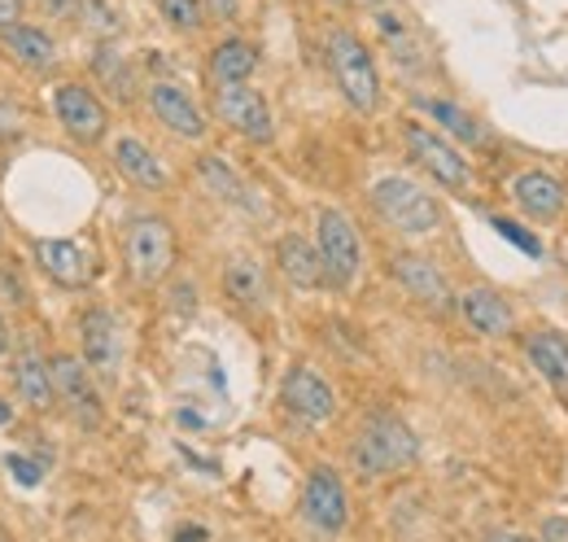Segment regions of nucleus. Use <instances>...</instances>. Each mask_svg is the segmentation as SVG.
<instances>
[{"label":"nucleus","mask_w":568,"mask_h":542,"mask_svg":"<svg viewBox=\"0 0 568 542\" xmlns=\"http://www.w3.org/2000/svg\"><path fill=\"white\" fill-rule=\"evenodd\" d=\"M342 4H351V0H342Z\"/></svg>","instance_id":"43"},{"label":"nucleus","mask_w":568,"mask_h":542,"mask_svg":"<svg viewBox=\"0 0 568 542\" xmlns=\"http://www.w3.org/2000/svg\"><path fill=\"white\" fill-rule=\"evenodd\" d=\"M372 210L403 237H433L442 228V205L407 175H381L372 184Z\"/></svg>","instance_id":"3"},{"label":"nucleus","mask_w":568,"mask_h":542,"mask_svg":"<svg viewBox=\"0 0 568 542\" xmlns=\"http://www.w3.org/2000/svg\"><path fill=\"white\" fill-rule=\"evenodd\" d=\"M376 31H381L385 49L394 53V62H398L403 70H425L428 67L425 44H420V36H416V27H412V18H407L403 9H394V4L376 9Z\"/></svg>","instance_id":"23"},{"label":"nucleus","mask_w":568,"mask_h":542,"mask_svg":"<svg viewBox=\"0 0 568 542\" xmlns=\"http://www.w3.org/2000/svg\"><path fill=\"white\" fill-rule=\"evenodd\" d=\"M455 307H459L464 324H468L477 338H507V333L516 329V311H511V302H507L498 289H486V284L464 289V293L455 298Z\"/></svg>","instance_id":"17"},{"label":"nucleus","mask_w":568,"mask_h":542,"mask_svg":"<svg viewBox=\"0 0 568 542\" xmlns=\"http://www.w3.org/2000/svg\"><path fill=\"white\" fill-rule=\"evenodd\" d=\"M538 542H568V516H547L538 530Z\"/></svg>","instance_id":"35"},{"label":"nucleus","mask_w":568,"mask_h":542,"mask_svg":"<svg viewBox=\"0 0 568 542\" xmlns=\"http://www.w3.org/2000/svg\"><path fill=\"white\" fill-rule=\"evenodd\" d=\"M416 106H420L425 114H433V119H437L446 132L455 136V140H464V144H481V140H486V128H481V123H477L468 110H459L455 101H442V97H420Z\"/></svg>","instance_id":"28"},{"label":"nucleus","mask_w":568,"mask_h":542,"mask_svg":"<svg viewBox=\"0 0 568 542\" xmlns=\"http://www.w3.org/2000/svg\"><path fill=\"white\" fill-rule=\"evenodd\" d=\"M315 250H320V263L328 271L333 289L355 284L358 271H363V245H358V232L346 210H337V205L315 210Z\"/></svg>","instance_id":"5"},{"label":"nucleus","mask_w":568,"mask_h":542,"mask_svg":"<svg viewBox=\"0 0 568 542\" xmlns=\"http://www.w3.org/2000/svg\"><path fill=\"white\" fill-rule=\"evenodd\" d=\"M214 119L236 132L250 144H272L276 140V119H272V106L258 88L250 83H223L214 88Z\"/></svg>","instance_id":"9"},{"label":"nucleus","mask_w":568,"mask_h":542,"mask_svg":"<svg viewBox=\"0 0 568 542\" xmlns=\"http://www.w3.org/2000/svg\"><path fill=\"white\" fill-rule=\"evenodd\" d=\"M36 263L40 271L58 284V289H88L92 284V275H97V263H92V254L79 245V241H62V237H44V241H36Z\"/></svg>","instance_id":"15"},{"label":"nucleus","mask_w":568,"mask_h":542,"mask_svg":"<svg viewBox=\"0 0 568 542\" xmlns=\"http://www.w3.org/2000/svg\"><path fill=\"white\" fill-rule=\"evenodd\" d=\"M302 516L320 530V534H342L351 525V494L337 469L315 464L302 485Z\"/></svg>","instance_id":"11"},{"label":"nucleus","mask_w":568,"mask_h":542,"mask_svg":"<svg viewBox=\"0 0 568 542\" xmlns=\"http://www.w3.org/2000/svg\"><path fill=\"white\" fill-rule=\"evenodd\" d=\"M197 180H202V189L211 193V198H219V202L227 205H254L250 202V189H245V180L219 158V153H202L197 158Z\"/></svg>","instance_id":"26"},{"label":"nucleus","mask_w":568,"mask_h":542,"mask_svg":"<svg viewBox=\"0 0 568 542\" xmlns=\"http://www.w3.org/2000/svg\"><path fill=\"white\" fill-rule=\"evenodd\" d=\"M254 70H258V49H254L250 40H241V36L219 40V44L211 49L214 88H223V83H250Z\"/></svg>","instance_id":"25"},{"label":"nucleus","mask_w":568,"mask_h":542,"mask_svg":"<svg viewBox=\"0 0 568 542\" xmlns=\"http://www.w3.org/2000/svg\"><path fill=\"white\" fill-rule=\"evenodd\" d=\"M389 275L398 280V289L407 298H416L420 307H428L433 315H446L455 307V293H450V280L442 275V268L425 259V254H412V250H398L389 259Z\"/></svg>","instance_id":"13"},{"label":"nucleus","mask_w":568,"mask_h":542,"mask_svg":"<svg viewBox=\"0 0 568 542\" xmlns=\"http://www.w3.org/2000/svg\"><path fill=\"white\" fill-rule=\"evenodd\" d=\"M420 460V438L412 433V424L394 411H372L358 424L355 442H351V469L363 481L376 476H394L403 469H412Z\"/></svg>","instance_id":"1"},{"label":"nucleus","mask_w":568,"mask_h":542,"mask_svg":"<svg viewBox=\"0 0 568 542\" xmlns=\"http://www.w3.org/2000/svg\"><path fill=\"white\" fill-rule=\"evenodd\" d=\"M511 198H516V205H520L529 219H538V223L560 219L568 205L565 184H560L551 171H520V175L511 180Z\"/></svg>","instance_id":"18"},{"label":"nucleus","mask_w":568,"mask_h":542,"mask_svg":"<svg viewBox=\"0 0 568 542\" xmlns=\"http://www.w3.org/2000/svg\"><path fill=\"white\" fill-rule=\"evenodd\" d=\"M495 228H498V232H503V237H507V241H516V245H520L525 254H534V259L542 254V245H538V241H534L529 232H520L516 223H507V219H495Z\"/></svg>","instance_id":"32"},{"label":"nucleus","mask_w":568,"mask_h":542,"mask_svg":"<svg viewBox=\"0 0 568 542\" xmlns=\"http://www.w3.org/2000/svg\"><path fill=\"white\" fill-rule=\"evenodd\" d=\"M9 469L18 473V481H27V485H36V481H40V469H36V464H27V460H18V455H9Z\"/></svg>","instance_id":"37"},{"label":"nucleus","mask_w":568,"mask_h":542,"mask_svg":"<svg viewBox=\"0 0 568 542\" xmlns=\"http://www.w3.org/2000/svg\"><path fill=\"white\" fill-rule=\"evenodd\" d=\"M4 420H9V406L0 403V424H4Z\"/></svg>","instance_id":"41"},{"label":"nucleus","mask_w":568,"mask_h":542,"mask_svg":"<svg viewBox=\"0 0 568 542\" xmlns=\"http://www.w3.org/2000/svg\"><path fill=\"white\" fill-rule=\"evenodd\" d=\"M92 74H97V83L110 88L114 101H132V97H136V70H132V62H128L114 44H97V53H92Z\"/></svg>","instance_id":"27"},{"label":"nucleus","mask_w":568,"mask_h":542,"mask_svg":"<svg viewBox=\"0 0 568 542\" xmlns=\"http://www.w3.org/2000/svg\"><path fill=\"white\" fill-rule=\"evenodd\" d=\"M0 49H4L9 62H18V67L27 70L58 67V40L44 27H36V22H18V27L0 31Z\"/></svg>","instance_id":"22"},{"label":"nucleus","mask_w":568,"mask_h":542,"mask_svg":"<svg viewBox=\"0 0 568 542\" xmlns=\"http://www.w3.org/2000/svg\"><path fill=\"white\" fill-rule=\"evenodd\" d=\"M110 158H114L119 175H123V180H132L136 189L162 193V189L171 184V171L162 167V158L144 144L141 136H119V140H114V149H110Z\"/></svg>","instance_id":"19"},{"label":"nucleus","mask_w":568,"mask_h":542,"mask_svg":"<svg viewBox=\"0 0 568 542\" xmlns=\"http://www.w3.org/2000/svg\"><path fill=\"white\" fill-rule=\"evenodd\" d=\"M525 354L529 363L538 368V377L551 385V390H565L568 394V338L560 329H538L525 338Z\"/></svg>","instance_id":"24"},{"label":"nucleus","mask_w":568,"mask_h":542,"mask_svg":"<svg viewBox=\"0 0 568 542\" xmlns=\"http://www.w3.org/2000/svg\"><path fill=\"white\" fill-rule=\"evenodd\" d=\"M175 542H206V530H202V525H184V530L175 534Z\"/></svg>","instance_id":"39"},{"label":"nucleus","mask_w":568,"mask_h":542,"mask_svg":"<svg viewBox=\"0 0 568 542\" xmlns=\"http://www.w3.org/2000/svg\"><path fill=\"white\" fill-rule=\"evenodd\" d=\"M101 44H110L119 31H123V13L110 4V0H83V18H79Z\"/></svg>","instance_id":"29"},{"label":"nucleus","mask_w":568,"mask_h":542,"mask_svg":"<svg viewBox=\"0 0 568 542\" xmlns=\"http://www.w3.org/2000/svg\"><path fill=\"white\" fill-rule=\"evenodd\" d=\"M158 9H162V22L184 36L202 31V22H206V0H158Z\"/></svg>","instance_id":"30"},{"label":"nucleus","mask_w":568,"mask_h":542,"mask_svg":"<svg viewBox=\"0 0 568 542\" xmlns=\"http://www.w3.org/2000/svg\"><path fill=\"white\" fill-rule=\"evenodd\" d=\"M123 263L141 289L162 284L175 268V228L162 214H136L123 232Z\"/></svg>","instance_id":"4"},{"label":"nucleus","mask_w":568,"mask_h":542,"mask_svg":"<svg viewBox=\"0 0 568 542\" xmlns=\"http://www.w3.org/2000/svg\"><path fill=\"white\" fill-rule=\"evenodd\" d=\"M27 4H36L40 13L62 18V22H79L83 18V0H27Z\"/></svg>","instance_id":"31"},{"label":"nucleus","mask_w":568,"mask_h":542,"mask_svg":"<svg viewBox=\"0 0 568 542\" xmlns=\"http://www.w3.org/2000/svg\"><path fill=\"white\" fill-rule=\"evenodd\" d=\"M79 359L101 385H119L123 377V329L110 307H88L79 315Z\"/></svg>","instance_id":"8"},{"label":"nucleus","mask_w":568,"mask_h":542,"mask_svg":"<svg viewBox=\"0 0 568 542\" xmlns=\"http://www.w3.org/2000/svg\"><path fill=\"white\" fill-rule=\"evenodd\" d=\"M13 350V333H9V324H4V315H0V359Z\"/></svg>","instance_id":"40"},{"label":"nucleus","mask_w":568,"mask_h":542,"mask_svg":"<svg viewBox=\"0 0 568 542\" xmlns=\"http://www.w3.org/2000/svg\"><path fill=\"white\" fill-rule=\"evenodd\" d=\"M0 289L9 293V302H13V307H27V284H22V275H18V271L0 268Z\"/></svg>","instance_id":"33"},{"label":"nucleus","mask_w":568,"mask_h":542,"mask_svg":"<svg viewBox=\"0 0 568 542\" xmlns=\"http://www.w3.org/2000/svg\"><path fill=\"white\" fill-rule=\"evenodd\" d=\"M49 368H53L58 406H67V415L79 429L97 433L101 420H105V403H101V390H97V377L88 372V363L71 350H58V354H49Z\"/></svg>","instance_id":"6"},{"label":"nucleus","mask_w":568,"mask_h":542,"mask_svg":"<svg viewBox=\"0 0 568 542\" xmlns=\"http://www.w3.org/2000/svg\"><path fill=\"white\" fill-rule=\"evenodd\" d=\"M324 58H328V70H333V83L351 101V110L376 114V106H381V70H376L372 49L358 40L351 27H333L324 36Z\"/></svg>","instance_id":"2"},{"label":"nucleus","mask_w":568,"mask_h":542,"mask_svg":"<svg viewBox=\"0 0 568 542\" xmlns=\"http://www.w3.org/2000/svg\"><path fill=\"white\" fill-rule=\"evenodd\" d=\"M403 144H407L412 162H416L425 175H433V184H442L446 193H468L473 167H468V158H464L446 136H437L433 128H425V123H403Z\"/></svg>","instance_id":"7"},{"label":"nucleus","mask_w":568,"mask_h":542,"mask_svg":"<svg viewBox=\"0 0 568 542\" xmlns=\"http://www.w3.org/2000/svg\"><path fill=\"white\" fill-rule=\"evenodd\" d=\"M276 268L293 289H324L328 271L320 263V250L302 237V232H284L276 241Z\"/></svg>","instance_id":"20"},{"label":"nucleus","mask_w":568,"mask_h":542,"mask_svg":"<svg viewBox=\"0 0 568 542\" xmlns=\"http://www.w3.org/2000/svg\"><path fill=\"white\" fill-rule=\"evenodd\" d=\"M0 245H4V223H0Z\"/></svg>","instance_id":"42"},{"label":"nucleus","mask_w":568,"mask_h":542,"mask_svg":"<svg viewBox=\"0 0 568 542\" xmlns=\"http://www.w3.org/2000/svg\"><path fill=\"white\" fill-rule=\"evenodd\" d=\"M223 293L241 307V311H263L272 302V284H267V271L258 259L250 254H232L223 263Z\"/></svg>","instance_id":"21"},{"label":"nucleus","mask_w":568,"mask_h":542,"mask_svg":"<svg viewBox=\"0 0 568 542\" xmlns=\"http://www.w3.org/2000/svg\"><path fill=\"white\" fill-rule=\"evenodd\" d=\"M281 403L288 406L297 420H306V424H324V420L337 415V390H333L315 368L297 363V368L284 372Z\"/></svg>","instance_id":"14"},{"label":"nucleus","mask_w":568,"mask_h":542,"mask_svg":"<svg viewBox=\"0 0 568 542\" xmlns=\"http://www.w3.org/2000/svg\"><path fill=\"white\" fill-rule=\"evenodd\" d=\"M53 114H58L62 132L71 136L74 144H83V149L101 144L105 132H110V110H105V101H101L88 83H79V79H67V83L53 88Z\"/></svg>","instance_id":"10"},{"label":"nucleus","mask_w":568,"mask_h":542,"mask_svg":"<svg viewBox=\"0 0 568 542\" xmlns=\"http://www.w3.org/2000/svg\"><path fill=\"white\" fill-rule=\"evenodd\" d=\"M27 18V0H0V31L18 27Z\"/></svg>","instance_id":"34"},{"label":"nucleus","mask_w":568,"mask_h":542,"mask_svg":"<svg viewBox=\"0 0 568 542\" xmlns=\"http://www.w3.org/2000/svg\"><path fill=\"white\" fill-rule=\"evenodd\" d=\"M9 372H13V394L31 406V411H49V406H58L49 354H44L36 341H27V345L13 350V368H9Z\"/></svg>","instance_id":"16"},{"label":"nucleus","mask_w":568,"mask_h":542,"mask_svg":"<svg viewBox=\"0 0 568 542\" xmlns=\"http://www.w3.org/2000/svg\"><path fill=\"white\" fill-rule=\"evenodd\" d=\"M241 13V0H206V18H223V22H232Z\"/></svg>","instance_id":"36"},{"label":"nucleus","mask_w":568,"mask_h":542,"mask_svg":"<svg viewBox=\"0 0 568 542\" xmlns=\"http://www.w3.org/2000/svg\"><path fill=\"white\" fill-rule=\"evenodd\" d=\"M481 542H538V539H529V534H520V530H486Z\"/></svg>","instance_id":"38"},{"label":"nucleus","mask_w":568,"mask_h":542,"mask_svg":"<svg viewBox=\"0 0 568 542\" xmlns=\"http://www.w3.org/2000/svg\"><path fill=\"white\" fill-rule=\"evenodd\" d=\"M144 101H149L153 119L171 136H180V140H193L197 144V140H206V132H211V123H206L202 106L189 97V88H180L171 79H153L144 88Z\"/></svg>","instance_id":"12"}]
</instances>
